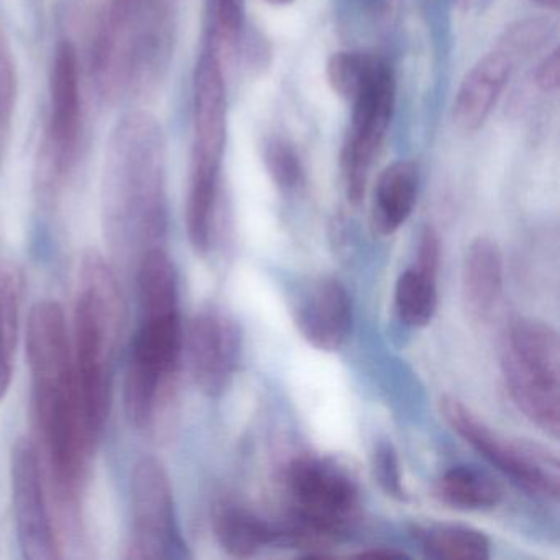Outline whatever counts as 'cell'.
<instances>
[{
  "mask_svg": "<svg viewBox=\"0 0 560 560\" xmlns=\"http://www.w3.org/2000/svg\"><path fill=\"white\" fill-rule=\"evenodd\" d=\"M32 411L61 511L78 523L81 490L96 439L81 401L73 353L28 360Z\"/></svg>",
  "mask_w": 560,
  "mask_h": 560,
  "instance_id": "obj_2",
  "label": "cell"
},
{
  "mask_svg": "<svg viewBox=\"0 0 560 560\" xmlns=\"http://www.w3.org/2000/svg\"><path fill=\"white\" fill-rule=\"evenodd\" d=\"M490 0H457L458 8L464 11H475V9L483 8Z\"/></svg>",
  "mask_w": 560,
  "mask_h": 560,
  "instance_id": "obj_31",
  "label": "cell"
},
{
  "mask_svg": "<svg viewBox=\"0 0 560 560\" xmlns=\"http://www.w3.org/2000/svg\"><path fill=\"white\" fill-rule=\"evenodd\" d=\"M186 350L196 386L209 398H219L241 363V326L219 307H205L189 324Z\"/></svg>",
  "mask_w": 560,
  "mask_h": 560,
  "instance_id": "obj_12",
  "label": "cell"
},
{
  "mask_svg": "<svg viewBox=\"0 0 560 560\" xmlns=\"http://www.w3.org/2000/svg\"><path fill=\"white\" fill-rule=\"evenodd\" d=\"M359 557H372V559H405L408 553L402 550L388 549V547H372V549L363 550Z\"/></svg>",
  "mask_w": 560,
  "mask_h": 560,
  "instance_id": "obj_30",
  "label": "cell"
},
{
  "mask_svg": "<svg viewBox=\"0 0 560 560\" xmlns=\"http://www.w3.org/2000/svg\"><path fill=\"white\" fill-rule=\"evenodd\" d=\"M104 208L117 237L160 247L166 231L165 139L150 114H129L110 137Z\"/></svg>",
  "mask_w": 560,
  "mask_h": 560,
  "instance_id": "obj_1",
  "label": "cell"
},
{
  "mask_svg": "<svg viewBox=\"0 0 560 560\" xmlns=\"http://www.w3.org/2000/svg\"><path fill=\"white\" fill-rule=\"evenodd\" d=\"M553 32L556 24L549 19H527L506 28L497 50L504 51L516 61L540 50L552 38Z\"/></svg>",
  "mask_w": 560,
  "mask_h": 560,
  "instance_id": "obj_24",
  "label": "cell"
},
{
  "mask_svg": "<svg viewBox=\"0 0 560 560\" xmlns=\"http://www.w3.org/2000/svg\"><path fill=\"white\" fill-rule=\"evenodd\" d=\"M530 2L539 5V8L547 9V11H557L560 5V0H530Z\"/></svg>",
  "mask_w": 560,
  "mask_h": 560,
  "instance_id": "obj_32",
  "label": "cell"
},
{
  "mask_svg": "<svg viewBox=\"0 0 560 560\" xmlns=\"http://www.w3.org/2000/svg\"><path fill=\"white\" fill-rule=\"evenodd\" d=\"M503 378L514 405L552 438L560 432V369L504 350Z\"/></svg>",
  "mask_w": 560,
  "mask_h": 560,
  "instance_id": "obj_14",
  "label": "cell"
},
{
  "mask_svg": "<svg viewBox=\"0 0 560 560\" xmlns=\"http://www.w3.org/2000/svg\"><path fill=\"white\" fill-rule=\"evenodd\" d=\"M464 294L475 316L487 319L503 294V255L490 237H477L468 245L464 260Z\"/></svg>",
  "mask_w": 560,
  "mask_h": 560,
  "instance_id": "obj_18",
  "label": "cell"
},
{
  "mask_svg": "<svg viewBox=\"0 0 560 560\" xmlns=\"http://www.w3.org/2000/svg\"><path fill=\"white\" fill-rule=\"evenodd\" d=\"M438 270L415 264L396 281L395 304L399 319L411 327H425L438 311Z\"/></svg>",
  "mask_w": 560,
  "mask_h": 560,
  "instance_id": "obj_21",
  "label": "cell"
},
{
  "mask_svg": "<svg viewBox=\"0 0 560 560\" xmlns=\"http://www.w3.org/2000/svg\"><path fill=\"white\" fill-rule=\"evenodd\" d=\"M418 166L398 160L386 166L376 183L372 205V229L382 237L395 234L411 215L418 199Z\"/></svg>",
  "mask_w": 560,
  "mask_h": 560,
  "instance_id": "obj_17",
  "label": "cell"
},
{
  "mask_svg": "<svg viewBox=\"0 0 560 560\" xmlns=\"http://www.w3.org/2000/svg\"><path fill=\"white\" fill-rule=\"evenodd\" d=\"M132 539L129 559H188L176 520L172 483L162 462L143 457L132 471Z\"/></svg>",
  "mask_w": 560,
  "mask_h": 560,
  "instance_id": "obj_7",
  "label": "cell"
},
{
  "mask_svg": "<svg viewBox=\"0 0 560 560\" xmlns=\"http://www.w3.org/2000/svg\"><path fill=\"white\" fill-rule=\"evenodd\" d=\"M267 2H270V4H275V5H287V4H291V2H293V0H267Z\"/></svg>",
  "mask_w": 560,
  "mask_h": 560,
  "instance_id": "obj_33",
  "label": "cell"
},
{
  "mask_svg": "<svg viewBox=\"0 0 560 560\" xmlns=\"http://www.w3.org/2000/svg\"><path fill=\"white\" fill-rule=\"evenodd\" d=\"M395 77L385 61H378L365 86L352 101V124L342 153L347 198L359 206L365 196L373 159L385 139L395 110Z\"/></svg>",
  "mask_w": 560,
  "mask_h": 560,
  "instance_id": "obj_10",
  "label": "cell"
},
{
  "mask_svg": "<svg viewBox=\"0 0 560 560\" xmlns=\"http://www.w3.org/2000/svg\"><path fill=\"white\" fill-rule=\"evenodd\" d=\"M372 474L378 487L386 497L393 500L405 501L408 498L405 483H402L401 467H399L398 454L389 441H378L373 447Z\"/></svg>",
  "mask_w": 560,
  "mask_h": 560,
  "instance_id": "obj_27",
  "label": "cell"
},
{
  "mask_svg": "<svg viewBox=\"0 0 560 560\" xmlns=\"http://www.w3.org/2000/svg\"><path fill=\"white\" fill-rule=\"evenodd\" d=\"M15 96H18V73H15L14 57H12L9 42L0 32V101L8 109L14 110Z\"/></svg>",
  "mask_w": 560,
  "mask_h": 560,
  "instance_id": "obj_28",
  "label": "cell"
},
{
  "mask_svg": "<svg viewBox=\"0 0 560 560\" xmlns=\"http://www.w3.org/2000/svg\"><path fill=\"white\" fill-rule=\"evenodd\" d=\"M281 481L293 516L287 536L296 542H327L346 533L359 517V480L337 458L300 455L287 465Z\"/></svg>",
  "mask_w": 560,
  "mask_h": 560,
  "instance_id": "obj_5",
  "label": "cell"
},
{
  "mask_svg": "<svg viewBox=\"0 0 560 560\" xmlns=\"http://www.w3.org/2000/svg\"><path fill=\"white\" fill-rule=\"evenodd\" d=\"M513 58L504 51L494 50L481 58L462 81L454 103V124L465 133L477 132L500 100L511 73Z\"/></svg>",
  "mask_w": 560,
  "mask_h": 560,
  "instance_id": "obj_15",
  "label": "cell"
},
{
  "mask_svg": "<svg viewBox=\"0 0 560 560\" xmlns=\"http://www.w3.org/2000/svg\"><path fill=\"white\" fill-rule=\"evenodd\" d=\"M294 323L301 336L323 352H337L352 332V300L334 277H319L300 294Z\"/></svg>",
  "mask_w": 560,
  "mask_h": 560,
  "instance_id": "obj_13",
  "label": "cell"
},
{
  "mask_svg": "<svg viewBox=\"0 0 560 560\" xmlns=\"http://www.w3.org/2000/svg\"><path fill=\"white\" fill-rule=\"evenodd\" d=\"M378 61L359 51H339L327 61V80L337 96L352 103L375 71Z\"/></svg>",
  "mask_w": 560,
  "mask_h": 560,
  "instance_id": "obj_23",
  "label": "cell"
},
{
  "mask_svg": "<svg viewBox=\"0 0 560 560\" xmlns=\"http://www.w3.org/2000/svg\"><path fill=\"white\" fill-rule=\"evenodd\" d=\"M534 81L536 86L544 93H553L559 88L560 83V57L559 50H553L552 54L547 55L536 73H534Z\"/></svg>",
  "mask_w": 560,
  "mask_h": 560,
  "instance_id": "obj_29",
  "label": "cell"
},
{
  "mask_svg": "<svg viewBox=\"0 0 560 560\" xmlns=\"http://www.w3.org/2000/svg\"><path fill=\"white\" fill-rule=\"evenodd\" d=\"M11 483L22 556L28 560L61 559L45 500L40 454L28 439H19L12 448Z\"/></svg>",
  "mask_w": 560,
  "mask_h": 560,
  "instance_id": "obj_11",
  "label": "cell"
},
{
  "mask_svg": "<svg viewBox=\"0 0 560 560\" xmlns=\"http://www.w3.org/2000/svg\"><path fill=\"white\" fill-rule=\"evenodd\" d=\"M265 163L273 182L284 191H293L303 183V163L294 147L287 140L275 139L268 143Z\"/></svg>",
  "mask_w": 560,
  "mask_h": 560,
  "instance_id": "obj_26",
  "label": "cell"
},
{
  "mask_svg": "<svg viewBox=\"0 0 560 560\" xmlns=\"http://www.w3.org/2000/svg\"><path fill=\"white\" fill-rule=\"evenodd\" d=\"M244 28V0H211L208 40L219 51L231 50L241 40Z\"/></svg>",
  "mask_w": 560,
  "mask_h": 560,
  "instance_id": "obj_25",
  "label": "cell"
},
{
  "mask_svg": "<svg viewBox=\"0 0 560 560\" xmlns=\"http://www.w3.org/2000/svg\"><path fill=\"white\" fill-rule=\"evenodd\" d=\"M212 530L219 546L232 557L245 559L287 536L283 529L235 501H219L212 510Z\"/></svg>",
  "mask_w": 560,
  "mask_h": 560,
  "instance_id": "obj_16",
  "label": "cell"
},
{
  "mask_svg": "<svg viewBox=\"0 0 560 560\" xmlns=\"http://www.w3.org/2000/svg\"><path fill=\"white\" fill-rule=\"evenodd\" d=\"M22 293L21 271L12 265H0V402L4 401L14 376Z\"/></svg>",
  "mask_w": 560,
  "mask_h": 560,
  "instance_id": "obj_20",
  "label": "cell"
},
{
  "mask_svg": "<svg viewBox=\"0 0 560 560\" xmlns=\"http://www.w3.org/2000/svg\"><path fill=\"white\" fill-rule=\"evenodd\" d=\"M441 411L454 432L514 483L536 497L559 498V458L549 448L537 442L504 438L451 396L442 399Z\"/></svg>",
  "mask_w": 560,
  "mask_h": 560,
  "instance_id": "obj_6",
  "label": "cell"
},
{
  "mask_svg": "<svg viewBox=\"0 0 560 560\" xmlns=\"http://www.w3.org/2000/svg\"><path fill=\"white\" fill-rule=\"evenodd\" d=\"M179 0H110L94 70L107 96L155 80L172 57Z\"/></svg>",
  "mask_w": 560,
  "mask_h": 560,
  "instance_id": "obj_4",
  "label": "cell"
},
{
  "mask_svg": "<svg viewBox=\"0 0 560 560\" xmlns=\"http://www.w3.org/2000/svg\"><path fill=\"white\" fill-rule=\"evenodd\" d=\"M50 122L40 185L54 191L73 170L83 130L80 58L70 40L58 44L50 71Z\"/></svg>",
  "mask_w": 560,
  "mask_h": 560,
  "instance_id": "obj_9",
  "label": "cell"
},
{
  "mask_svg": "<svg viewBox=\"0 0 560 560\" xmlns=\"http://www.w3.org/2000/svg\"><path fill=\"white\" fill-rule=\"evenodd\" d=\"M124 301L103 255H84L74 307V370L91 434L100 441L110 411L113 365L122 330Z\"/></svg>",
  "mask_w": 560,
  "mask_h": 560,
  "instance_id": "obj_3",
  "label": "cell"
},
{
  "mask_svg": "<svg viewBox=\"0 0 560 560\" xmlns=\"http://www.w3.org/2000/svg\"><path fill=\"white\" fill-rule=\"evenodd\" d=\"M422 552L435 560L490 559V539L481 530L457 524H435L418 534Z\"/></svg>",
  "mask_w": 560,
  "mask_h": 560,
  "instance_id": "obj_22",
  "label": "cell"
},
{
  "mask_svg": "<svg viewBox=\"0 0 560 560\" xmlns=\"http://www.w3.org/2000/svg\"><path fill=\"white\" fill-rule=\"evenodd\" d=\"M435 497L454 510L485 511L500 503L501 488L480 468L455 465L439 478Z\"/></svg>",
  "mask_w": 560,
  "mask_h": 560,
  "instance_id": "obj_19",
  "label": "cell"
},
{
  "mask_svg": "<svg viewBox=\"0 0 560 560\" xmlns=\"http://www.w3.org/2000/svg\"><path fill=\"white\" fill-rule=\"evenodd\" d=\"M191 188L214 189L219 186L225 137H228V93L221 51L206 40L199 57L192 86Z\"/></svg>",
  "mask_w": 560,
  "mask_h": 560,
  "instance_id": "obj_8",
  "label": "cell"
}]
</instances>
